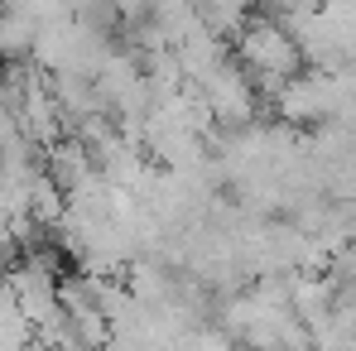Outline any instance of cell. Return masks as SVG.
<instances>
[{
    "instance_id": "cell-1",
    "label": "cell",
    "mask_w": 356,
    "mask_h": 351,
    "mask_svg": "<svg viewBox=\"0 0 356 351\" xmlns=\"http://www.w3.org/2000/svg\"><path fill=\"white\" fill-rule=\"evenodd\" d=\"M193 92L207 106V116L222 120V125H245V120H255V106H260V92L236 58H222L212 72H202L193 82Z\"/></svg>"
},
{
    "instance_id": "cell-4",
    "label": "cell",
    "mask_w": 356,
    "mask_h": 351,
    "mask_svg": "<svg viewBox=\"0 0 356 351\" xmlns=\"http://www.w3.org/2000/svg\"><path fill=\"white\" fill-rule=\"evenodd\" d=\"M34 342H39V332H34L29 318L19 313L15 293L0 284V351H29Z\"/></svg>"
},
{
    "instance_id": "cell-2",
    "label": "cell",
    "mask_w": 356,
    "mask_h": 351,
    "mask_svg": "<svg viewBox=\"0 0 356 351\" xmlns=\"http://www.w3.org/2000/svg\"><path fill=\"white\" fill-rule=\"evenodd\" d=\"M44 174H49V183L67 197V193H77L87 178L97 174V164H92V154H87L72 135H63L58 145H49V149H44Z\"/></svg>"
},
{
    "instance_id": "cell-3",
    "label": "cell",
    "mask_w": 356,
    "mask_h": 351,
    "mask_svg": "<svg viewBox=\"0 0 356 351\" xmlns=\"http://www.w3.org/2000/svg\"><path fill=\"white\" fill-rule=\"evenodd\" d=\"M34 39H39V19H34L29 5L0 10V63L34 58Z\"/></svg>"
}]
</instances>
